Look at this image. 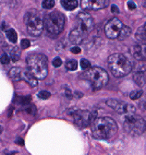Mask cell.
I'll return each mask as SVG.
<instances>
[{"label": "cell", "mask_w": 146, "mask_h": 155, "mask_svg": "<svg viewBox=\"0 0 146 155\" xmlns=\"http://www.w3.org/2000/svg\"><path fill=\"white\" fill-rule=\"evenodd\" d=\"M81 67L83 69H89L91 68V63L86 59H81Z\"/></svg>", "instance_id": "cell-29"}, {"label": "cell", "mask_w": 146, "mask_h": 155, "mask_svg": "<svg viewBox=\"0 0 146 155\" xmlns=\"http://www.w3.org/2000/svg\"><path fill=\"white\" fill-rule=\"evenodd\" d=\"M106 105L115 110L117 113L120 114H135V107L133 105H131L128 103L122 102L120 100L116 99H108L106 101Z\"/></svg>", "instance_id": "cell-10"}, {"label": "cell", "mask_w": 146, "mask_h": 155, "mask_svg": "<svg viewBox=\"0 0 146 155\" xmlns=\"http://www.w3.org/2000/svg\"><path fill=\"white\" fill-rule=\"evenodd\" d=\"M4 45V37L0 33V45Z\"/></svg>", "instance_id": "cell-37"}, {"label": "cell", "mask_w": 146, "mask_h": 155, "mask_svg": "<svg viewBox=\"0 0 146 155\" xmlns=\"http://www.w3.org/2000/svg\"><path fill=\"white\" fill-rule=\"evenodd\" d=\"M8 24H7L6 22H3V23H2V26H1V29H2L3 31H8Z\"/></svg>", "instance_id": "cell-35"}, {"label": "cell", "mask_w": 146, "mask_h": 155, "mask_svg": "<svg viewBox=\"0 0 146 155\" xmlns=\"http://www.w3.org/2000/svg\"><path fill=\"white\" fill-rule=\"evenodd\" d=\"M81 79L87 81L91 86L95 90H99L105 87L108 82V74L107 72L99 67H93L84 71L81 76Z\"/></svg>", "instance_id": "cell-5"}, {"label": "cell", "mask_w": 146, "mask_h": 155, "mask_svg": "<svg viewBox=\"0 0 146 155\" xmlns=\"http://www.w3.org/2000/svg\"><path fill=\"white\" fill-rule=\"evenodd\" d=\"M66 18L63 13L55 10L46 14L44 18V25L45 30L51 34H59L65 26Z\"/></svg>", "instance_id": "cell-7"}, {"label": "cell", "mask_w": 146, "mask_h": 155, "mask_svg": "<svg viewBox=\"0 0 146 155\" xmlns=\"http://www.w3.org/2000/svg\"><path fill=\"white\" fill-rule=\"evenodd\" d=\"M7 38L9 40V42H11L12 44H15L17 42V39H18V35L17 32L14 29L9 28L7 31Z\"/></svg>", "instance_id": "cell-20"}, {"label": "cell", "mask_w": 146, "mask_h": 155, "mask_svg": "<svg viewBox=\"0 0 146 155\" xmlns=\"http://www.w3.org/2000/svg\"><path fill=\"white\" fill-rule=\"evenodd\" d=\"M141 107H142L143 111H144V112H146V98L141 102Z\"/></svg>", "instance_id": "cell-36"}, {"label": "cell", "mask_w": 146, "mask_h": 155, "mask_svg": "<svg viewBox=\"0 0 146 155\" xmlns=\"http://www.w3.org/2000/svg\"><path fill=\"white\" fill-rule=\"evenodd\" d=\"M24 23L27 31L34 37L42 34L44 31V18L40 12L36 9H30L24 16Z\"/></svg>", "instance_id": "cell-6"}, {"label": "cell", "mask_w": 146, "mask_h": 155, "mask_svg": "<svg viewBox=\"0 0 146 155\" xmlns=\"http://www.w3.org/2000/svg\"><path fill=\"white\" fill-rule=\"evenodd\" d=\"M131 54L139 61H146V44H138L131 48Z\"/></svg>", "instance_id": "cell-13"}, {"label": "cell", "mask_w": 146, "mask_h": 155, "mask_svg": "<svg viewBox=\"0 0 146 155\" xmlns=\"http://www.w3.org/2000/svg\"><path fill=\"white\" fill-rule=\"evenodd\" d=\"M28 69L37 80H44L48 74L47 58L43 54L32 53L26 58Z\"/></svg>", "instance_id": "cell-4"}, {"label": "cell", "mask_w": 146, "mask_h": 155, "mask_svg": "<svg viewBox=\"0 0 146 155\" xmlns=\"http://www.w3.org/2000/svg\"><path fill=\"white\" fill-rule=\"evenodd\" d=\"M51 96V93L46 91H41L39 93H38V97L40 99H43V100H46V99H49Z\"/></svg>", "instance_id": "cell-27"}, {"label": "cell", "mask_w": 146, "mask_h": 155, "mask_svg": "<svg viewBox=\"0 0 146 155\" xmlns=\"http://www.w3.org/2000/svg\"><path fill=\"white\" fill-rule=\"evenodd\" d=\"M52 64H53V66H54L55 68H59V67L62 65V60H61V58H60V57H56V58H55V59L53 60Z\"/></svg>", "instance_id": "cell-30"}, {"label": "cell", "mask_w": 146, "mask_h": 155, "mask_svg": "<svg viewBox=\"0 0 146 155\" xmlns=\"http://www.w3.org/2000/svg\"><path fill=\"white\" fill-rule=\"evenodd\" d=\"M127 5H128V8H129L130 9H135L136 8V5H135V3L134 2H132V1H129L127 3Z\"/></svg>", "instance_id": "cell-34"}, {"label": "cell", "mask_w": 146, "mask_h": 155, "mask_svg": "<svg viewBox=\"0 0 146 155\" xmlns=\"http://www.w3.org/2000/svg\"><path fill=\"white\" fill-rule=\"evenodd\" d=\"M22 80H24L29 85H31L32 88L38 85L37 79L32 74V72L28 68H22Z\"/></svg>", "instance_id": "cell-14"}, {"label": "cell", "mask_w": 146, "mask_h": 155, "mask_svg": "<svg viewBox=\"0 0 146 155\" xmlns=\"http://www.w3.org/2000/svg\"><path fill=\"white\" fill-rule=\"evenodd\" d=\"M108 68L117 78L127 76L132 71L133 62L122 54H113L108 57Z\"/></svg>", "instance_id": "cell-3"}, {"label": "cell", "mask_w": 146, "mask_h": 155, "mask_svg": "<svg viewBox=\"0 0 146 155\" xmlns=\"http://www.w3.org/2000/svg\"><path fill=\"white\" fill-rule=\"evenodd\" d=\"M111 11H112V13H114V14H118L119 13V9H118V8L116 6V5H111Z\"/></svg>", "instance_id": "cell-33"}, {"label": "cell", "mask_w": 146, "mask_h": 155, "mask_svg": "<svg viewBox=\"0 0 146 155\" xmlns=\"http://www.w3.org/2000/svg\"><path fill=\"white\" fill-rule=\"evenodd\" d=\"M136 40L140 42V44H146V22L138 28L136 33H135Z\"/></svg>", "instance_id": "cell-17"}, {"label": "cell", "mask_w": 146, "mask_h": 155, "mask_svg": "<svg viewBox=\"0 0 146 155\" xmlns=\"http://www.w3.org/2000/svg\"><path fill=\"white\" fill-rule=\"evenodd\" d=\"M142 94H143V91L141 90H136V91H133L131 92L130 98L131 100H138L142 96Z\"/></svg>", "instance_id": "cell-24"}, {"label": "cell", "mask_w": 146, "mask_h": 155, "mask_svg": "<svg viewBox=\"0 0 146 155\" xmlns=\"http://www.w3.org/2000/svg\"><path fill=\"white\" fill-rule=\"evenodd\" d=\"M61 5L66 10H73L78 7V1L76 0H62Z\"/></svg>", "instance_id": "cell-18"}, {"label": "cell", "mask_w": 146, "mask_h": 155, "mask_svg": "<svg viewBox=\"0 0 146 155\" xmlns=\"http://www.w3.org/2000/svg\"><path fill=\"white\" fill-rule=\"evenodd\" d=\"M133 80H134L135 83L140 87H142L145 84V78H144V74L142 71L135 72L133 74Z\"/></svg>", "instance_id": "cell-19"}, {"label": "cell", "mask_w": 146, "mask_h": 155, "mask_svg": "<svg viewBox=\"0 0 146 155\" xmlns=\"http://www.w3.org/2000/svg\"><path fill=\"white\" fill-rule=\"evenodd\" d=\"M70 51H71L73 54H79V53L81 52V49L79 46H73V47L70 49Z\"/></svg>", "instance_id": "cell-32"}, {"label": "cell", "mask_w": 146, "mask_h": 155, "mask_svg": "<svg viewBox=\"0 0 146 155\" xmlns=\"http://www.w3.org/2000/svg\"><path fill=\"white\" fill-rule=\"evenodd\" d=\"M30 45H31V43L28 39H22V42H21V46L22 49H27L30 46Z\"/></svg>", "instance_id": "cell-31"}, {"label": "cell", "mask_w": 146, "mask_h": 155, "mask_svg": "<svg viewBox=\"0 0 146 155\" xmlns=\"http://www.w3.org/2000/svg\"><path fill=\"white\" fill-rule=\"evenodd\" d=\"M109 2L106 0H82L81 6L85 10H99L106 8Z\"/></svg>", "instance_id": "cell-12"}, {"label": "cell", "mask_w": 146, "mask_h": 155, "mask_svg": "<svg viewBox=\"0 0 146 155\" xmlns=\"http://www.w3.org/2000/svg\"><path fill=\"white\" fill-rule=\"evenodd\" d=\"M22 68L18 67L12 68L8 72V76L13 81H20L21 80H22Z\"/></svg>", "instance_id": "cell-16"}, {"label": "cell", "mask_w": 146, "mask_h": 155, "mask_svg": "<svg viewBox=\"0 0 146 155\" xmlns=\"http://www.w3.org/2000/svg\"><path fill=\"white\" fill-rule=\"evenodd\" d=\"M10 61V57L7 54H4L1 57H0V62H1L3 65H8Z\"/></svg>", "instance_id": "cell-28"}, {"label": "cell", "mask_w": 146, "mask_h": 155, "mask_svg": "<svg viewBox=\"0 0 146 155\" xmlns=\"http://www.w3.org/2000/svg\"><path fill=\"white\" fill-rule=\"evenodd\" d=\"M130 34H131V28L123 25V28H122V30L120 31L118 39H119V40H124V39H126L127 37H129Z\"/></svg>", "instance_id": "cell-21"}, {"label": "cell", "mask_w": 146, "mask_h": 155, "mask_svg": "<svg viewBox=\"0 0 146 155\" xmlns=\"http://www.w3.org/2000/svg\"><path fill=\"white\" fill-rule=\"evenodd\" d=\"M123 28V23L118 18H113L105 26V33L109 39L118 38L120 31Z\"/></svg>", "instance_id": "cell-11"}, {"label": "cell", "mask_w": 146, "mask_h": 155, "mask_svg": "<svg viewBox=\"0 0 146 155\" xmlns=\"http://www.w3.org/2000/svg\"><path fill=\"white\" fill-rule=\"evenodd\" d=\"M72 117L75 124L80 127H87L94 122L96 116V112H90L88 110H76L72 114Z\"/></svg>", "instance_id": "cell-9"}, {"label": "cell", "mask_w": 146, "mask_h": 155, "mask_svg": "<svg viewBox=\"0 0 146 155\" xmlns=\"http://www.w3.org/2000/svg\"><path fill=\"white\" fill-rule=\"evenodd\" d=\"M143 5H144V8H146V1H145V2H144V3H143Z\"/></svg>", "instance_id": "cell-38"}, {"label": "cell", "mask_w": 146, "mask_h": 155, "mask_svg": "<svg viewBox=\"0 0 146 155\" xmlns=\"http://www.w3.org/2000/svg\"><path fill=\"white\" fill-rule=\"evenodd\" d=\"M94 19L87 12H80L77 17V25L69 33V40L73 44H81L85 37L94 30Z\"/></svg>", "instance_id": "cell-1"}, {"label": "cell", "mask_w": 146, "mask_h": 155, "mask_svg": "<svg viewBox=\"0 0 146 155\" xmlns=\"http://www.w3.org/2000/svg\"><path fill=\"white\" fill-rule=\"evenodd\" d=\"M55 6V1L54 0H45L43 2V8L45 9H51Z\"/></svg>", "instance_id": "cell-26"}, {"label": "cell", "mask_w": 146, "mask_h": 155, "mask_svg": "<svg viewBox=\"0 0 146 155\" xmlns=\"http://www.w3.org/2000/svg\"><path fill=\"white\" fill-rule=\"evenodd\" d=\"M92 131L95 138L98 140H109L112 139L118 132V125L111 117L96 118L92 125Z\"/></svg>", "instance_id": "cell-2"}, {"label": "cell", "mask_w": 146, "mask_h": 155, "mask_svg": "<svg viewBox=\"0 0 146 155\" xmlns=\"http://www.w3.org/2000/svg\"><path fill=\"white\" fill-rule=\"evenodd\" d=\"M24 110L26 111V113H28L29 114H32V115H34L35 113H36V107L33 104H31L25 105Z\"/></svg>", "instance_id": "cell-25"}, {"label": "cell", "mask_w": 146, "mask_h": 155, "mask_svg": "<svg viewBox=\"0 0 146 155\" xmlns=\"http://www.w3.org/2000/svg\"><path fill=\"white\" fill-rule=\"evenodd\" d=\"M4 51L8 53V56L13 62H17L21 58V52L20 49L17 46H4Z\"/></svg>", "instance_id": "cell-15"}, {"label": "cell", "mask_w": 146, "mask_h": 155, "mask_svg": "<svg viewBox=\"0 0 146 155\" xmlns=\"http://www.w3.org/2000/svg\"><path fill=\"white\" fill-rule=\"evenodd\" d=\"M123 119L125 130L131 136H140L146 129V122L136 114H126Z\"/></svg>", "instance_id": "cell-8"}, {"label": "cell", "mask_w": 146, "mask_h": 155, "mask_svg": "<svg viewBox=\"0 0 146 155\" xmlns=\"http://www.w3.org/2000/svg\"><path fill=\"white\" fill-rule=\"evenodd\" d=\"M17 104H22L23 106L27 105L30 104L31 102V97L30 96H23V97H18V99H17Z\"/></svg>", "instance_id": "cell-23"}, {"label": "cell", "mask_w": 146, "mask_h": 155, "mask_svg": "<svg viewBox=\"0 0 146 155\" xmlns=\"http://www.w3.org/2000/svg\"><path fill=\"white\" fill-rule=\"evenodd\" d=\"M78 68V63L76 60H73V59H70V60H68L66 62V68L70 70V71H73V70H76Z\"/></svg>", "instance_id": "cell-22"}]
</instances>
